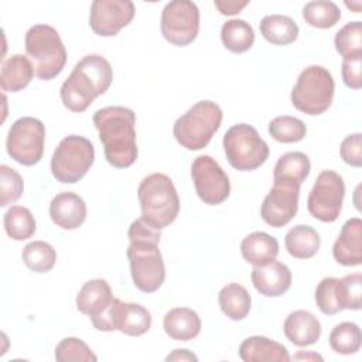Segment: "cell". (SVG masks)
I'll return each mask as SVG.
<instances>
[{"label":"cell","mask_w":362,"mask_h":362,"mask_svg":"<svg viewBox=\"0 0 362 362\" xmlns=\"http://www.w3.org/2000/svg\"><path fill=\"white\" fill-rule=\"evenodd\" d=\"M113 81L110 62L98 54L83 57L64 81L59 95L64 106L75 113L85 112L90 103L103 95Z\"/></svg>","instance_id":"3"},{"label":"cell","mask_w":362,"mask_h":362,"mask_svg":"<svg viewBox=\"0 0 362 362\" xmlns=\"http://www.w3.org/2000/svg\"><path fill=\"white\" fill-rule=\"evenodd\" d=\"M362 54L352 55L342 59L341 74L344 83L351 89H361L362 86Z\"/></svg>","instance_id":"41"},{"label":"cell","mask_w":362,"mask_h":362,"mask_svg":"<svg viewBox=\"0 0 362 362\" xmlns=\"http://www.w3.org/2000/svg\"><path fill=\"white\" fill-rule=\"evenodd\" d=\"M34 75V68L28 57L14 54L1 64L0 86L4 92H18L31 82Z\"/></svg>","instance_id":"25"},{"label":"cell","mask_w":362,"mask_h":362,"mask_svg":"<svg viewBox=\"0 0 362 362\" xmlns=\"http://www.w3.org/2000/svg\"><path fill=\"white\" fill-rule=\"evenodd\" d=\"M165 361H194L195 362L198 361V358L188 349H175L165 358Z\"/></svg>","instance_id":"44"},{"label":"cell","mask_w":362,"mask_h":362,"mask_svg":"<svg viewBox=\"0 0 362 362\" xmlns=\"http://www.w3.org/2000/svg\"><path fill=\"white\" fill-rule=\"evenodd\" d=\"M218 303L221 311L233 321H240L247 317L252 305L249 291L238 283H229L223 286L218 294Z\"/></svg>","instance_id":"29"},{"label":"cell","mask_w":362,"mask_h":362,"mask_svg":"<svg viewBox=\"0 0 362 362\" xmlns=\"http://www.w3.org/2000/svg\"><path fill=\"white\" fill-rule=\"evenodd\" d=\"M315 303L325 315H334L345 310V293L342 281L337 277H324L315 288Z\"/></svg>","instance_id":"31"},{"label":"cell","mask_w":362,"mask_h":362,"mask_svg":"<svg viewBox=\"0 0 362 362\" xmlns=\"http://www.w3.org/2000/svg\"><path fill=\"white\" fill-rule=\"evenodd\" d=\"M311 170L310 158L301 151H290L277 160L273 171L274 181L290 182L301 187Z\"/></svg>","instance_id":"26"},{"label":"cell","mask_w":362,"mask_h":362,"mask_svg":"<svg viewBox=\"0 0 362 362\" xmlns=\"http://www.w3.org/2000/svg\"><path fill=\"white\" fill-rule=\"evenodd\" d=\"M163 37L175 47L191 44L199 31V10L194 1L173 0L161 11Z\"/></svg>","instance_id":"11"},{"label":"cell","mask_w":362,"mask_h":362,"mask_svg":"<svg viewBox=\"0 0 362 362\" xmlns=\"http://www.w3.org/2000/svg\"><path fill=\"white\" fill-rule=\"evenodd\" d=\"M269 133L279 143H297L305 137L307 127L303 120L283 115L269 123Z\"/></svg>","instance_id":"36"},{"label":"cell","mask_w":362,"mask_h":362,"mask_svg":"<svg viewBox=\"0 0 362 362\" xmlns=\"http://www.w3.org/2000/svg\"><path fill=\"white\" fill-rule=\"evenodd\" d=\"M344 195V178L332 170H324L318 174L308 194V212L321 222H334L341 214Z\"/></svg>","instance_id":"12"},{"label":"cell","mask_w":362,"mask_h":362,"mask_svg":"<svg viewBox=\"0 0 362 362\" xmlns=\"http://www.w3.org/2000/svg\"><path fill=\"white\" fill-rule=\"evenodd\" d=\"M215 7L218 8V11L223 16H235L238 13H240L242 8H245L249 1H236V0H215L214 1Z\"/></svg>","instance_id":"43"},{"label":"cell","mask_w":362,"mask_h":362,"mask_svg":"<svg viewBox=\"0 0 362 362\" xmlns=\"http://www.w3.org/2000/svg\"><path fill=\"white\" fill-rule=\"evenodd\" d=\"M134 11L130 0H95L90 4L89 25L100 37H115L132 23Z\"/></svg>","instance_id":"14"},{"label":"cell","mask_w":362,"mask_h":362,"mask_svg":"<svg viewBox=\"0 0 362 362\" xmlns=\"http://www.w3.org/2000/svg\"><path fill=\"white\" fill-rule=\"evenodd\" d=\"M163 327L171 339L189 341L201 332V320L194 310L188 307H175L164 315Z\"/></svg>","instance_id":"22"},{"label":"cell","mask_w":362,"mask_h":362,"mask_svg":"<svg viewBox=\"0 0 362 362\" xmlns=\"http://www.w3.org/2000/svg\"><path fill=\"white\" fill-rule=\"evenodd\" d=\"M45 126L41 120L24 116L17 119L8 130L6 148L8 156L23 165H34L42 158Z\"/></svg>","instance_id":"10"},{"label":"cell","mask_w":362,"mask_h":362,"mask_svg":"<svg viewBox=\"0 0 362 362\" xmlns=\"http://www.w3.org/2000/svg\"><path fill=\"white\" fill-rule=\"evenodd\" d=\"M250 279L262 296L279 297L290 288L293 276L287 264L273 260L264 266H255Z\"/></svg>","instance_id":"16"},{"label":"cell","mask_w":362,"mask_h":362,"mask_svg":"<svg viewBox=\"0 0 362 362\" xmlns=\"http://www.w3.org/2000/svg\"><path fill=\"white\" fill-rule=\"evenodd\" d=\"M4 229L13 240H25L35 233V219L31 211L21 205H11L4 214Z\"/></svg>","instance_id":"32"},{"label":"cell","mask_w":362,"mask_h":362,"mask_svg":"<svg viewBox=\"0 0 362 362\" xmlns=\"http://www.w3.org/2000/svg\"><path fill=\"white\" fill-rule=\"evenodd\" d=\"M335 83L331 72L321 65L301 71L291 90L293 106L310 116L322 115L332 103Z\"/></svg>","instance_id":"7"},{"label":"cell","mask_w":362,"mask_h":362,"mask_svg":"<svg viewBox=\"0 0 362 362\" xmlns=\"http://www.w3.org/2000/svg\"><path fill=\"white\" fill-rule=\"evenodd\" d=\"M221 123L219 105L212 100H199L174 122L173 134L184 148L195 151L208 146Z\"/></svg>","instance_id":"6"},{"label":"cell","mask_w":362,"mask_h":362,"mask_svg":"<svg viewBox=\"0 0 362 362\" xmlns=\"http://www.w3.org/2000/svg\"><path fill=\"white\" fill-rule=\"evenodd\" d=\"M221 40L226 49L235 54L246 52L255 42L253 27L240 18H232L223 23L221 28Z\"/></svg>","instance_id":"30"},{"label":"cell","mask_w":362,"mask_h":362,"mask_svg":"<svg viewBox=\"0 0 362 362\" xmlns=\"http://www.w3.org/2000/svg\"><path fill=\"white\" fill-rule=\"evenodd\" d=\"M95 161V147L86 137L71 134L62 139L51 158V173L62 184H75Z\"/></svg>","instance_id":"9"},{"label":"cell","mask_w":362,"mask_h":362,"mask_svg":"<svg viewBox=\"0 0 362 362\" xmlns=\"http://www.w3.org/2000/svg\"><path fill=\"white\" fill-rule=\"evenodd\" d=\"M191 177L197 195L206 205H219L230 194L228 174L211 156H198L192 161Z\"/></svg>","instance_id":"13"},{"label":"cell","mask_w":362,"mask_h":362,"mask_svg":"<svg viewBox=\"0 0 362 362\" xmlns=\"http://www.w3.org/2000/svg\"><path fill=\"white\" fill-rule=\"evenodd\" d=\"M141 218L154 229H164L173 223L180 212V198L171 178L163 173H153L141 180L137 188Z\"/></svg>","instance_id":"4"},{"label":"cell","mask_w":362,"mask_h":362,"mask_svg":"<svg viewBox=\"0 0 362 362\" xmlns=\"http://www.w3.org/2000/svg\"><path fill=\"white\" fill-rule=\"evenodd\" d=\"M239 356L243 362H288L287 348L263 335L247 337L239 345Z\"/></svg>","instance_id":"20"},{"label":"cell","mask_w":362,"mask_h":362,"mask_svg":"<svg viewBox=\"0 0 362 362\" xmlns=\"http://www.w3.org/2000/svg\"><path fill=\"white\" fill-rule=\"evenodd\" d=\"M345 293V308L348 310H359L361 308V296H362V276L361 273L348 274L341 279Z\"/></svg>","instance_id":"42"},{"label":"cell","mask_w":362,"mask_h":362,"mask_svg":"<svg viewBox=\"0 0 362 362\" xmlns=\"http://www.w3.org/2000/svg\"><path fill=\"white\" fill-rule=\"evenodd\" d=\"M55 359L58 362H96L98 356L82 339L68 337L58 342L55 348Z\"/></svg>","instance_id":"38"},{"label":"cell","mask_w":362,"mask_h":362,"mask_svg":"<svg viewBox=\"0 0 362 362\" xmlns=\"http://www.w3.org/2000/svg\"><path fill=\"white\" fill-rule=\"evenodd\" d=\"M223 150L228 163L239 171H253L269 157V146L257 130L246 123L232 126L223 136Z\"/></svg>","instance_id":"8"},{"label":"cell","mask_w":362,"mask_h":362,"mask_svg":"<svg viewBox=\"0 0 362 362\" xmlns=\"http://www.w3.org/2000/svg\"><path fill=\"white\" fill-rule=\"evenodd\" d=\"M113 300L109 283L105 279L86 281L76 296V308L82 314L93 318L99 315Z\"/></svg>","instance_id":"23"},{"label":"cell","mask_w":362,"mask_h":362,"mask_svg":"<svg viewBox=\"0 0 362 362\" xmlns=\"http://www.w3.org/2000/svg\"><path fill=\"white\" fill-rule=\"evenodd\" d=\"M329 346L332 351L341 355L356 354L361 348L362 334L358 324L351 321H344L337 324L329 334Z\"/></svg>","instance_id":"33"},{"label":"cell","mask_w":362,"mask_h":362,"mask_svg":"<svg viewBox=\"0 0 362 362\" xmlns=\"http://www.w3.org/2000/svg\"><path fill=\"white\" fill-rule=\"evenodd\" d=\"M345 6L349 7V8H354L355 13H359V11H361V1H356V3H348V1H346Z\"/></svg>","instance_id":"46"},{"label":"cell","mask_w":362,"mask_h":362,"mask_svg":"<svg viewBox=\"0 0 362 362\" xmlns=\"http://www.w3.org/2000/svg\"><path fill=\"white\" fill-rule=\"evenodd\" d=\"M24 47L37 78L49 81L62 72L66 62V49L54 27L48 24L30 27L24 38Z\"/></svg>","instance_id":"5"},{"label":"cell","mask_w":362,"mask_h":362,"mask_svg":"<svg viewBox=\"0 0 362 362\" xmlns=\"http://www.w3.org/2000/svg\"><path fill=\"white\" fill-rule=\"evenodd\" d=\"M151 327V315L148 310L137 303H123L115 300V331H120L130 337H140Z\"/></svg>","instance_id":"21"},{"label":"cell","mask_w":362,"mask_h":362,"mask_svg":"<svg viewBox=\"0 0 362 362\" xmlns=\"http://www.w3.org/2000/svg\"><path fill=\"white\" fill-rule=\"evenodd\" d=\"M334 259L342 266H359L362 263V221L348 219L332 246Z\"/></svg>","instance_id":"18"},{"label":"cell","mask_w":362,"mask_h":362,"mask_svg":"<svg viewBox=\"0 0 362 362\" xmlns=\"http://www.w3.org/2000/svg\"><path fill=\"white\" fill-rule=\"evenodd\" d=\"M294 359H314V361H322V356L317 355V354H298L294 356Z\"/></svg>","instance_id":"45"},{"label":"cell","mask_w":362,"mask_h":362,"mask_svg":"<svg viewBox=\"0 0 362 362\" xmlns=\"http://www.w3.org/2000/svg\"><path fill=\"white\" fill-rule=\"evenodd\" d=\"M259 28L263 38L273 45H288L298 37V25L288 16H266L262 18Z\"/></svg>","instance_id":"27"},{"label":"cell","mask_w":362,"mask_h":362,"mask_svg":"<svg viewBox=\"0 0 362 362\" xmlns=\"http://www.w3.org/2000/svg\"><path fill=\"white\" fill-rule=\"evenodd\" d=\"M127 236L130 245L126 255L134 286L143 293L157 291L165 279V266L158 249L160 230L139 218L130 223Z\"/></svg>","instance_id":"1"},{"label":"cell","mask_w":362,"mask_h":362,"mask_svg":"<svg viewBox=\"0 0 362 362\" xmlns=\"http://www.w3.org/2000/svg\"><path fill=\"white\" fill-rule=\"evenodd\" d=\"M334 44L342 59L362 54V23L352 21L345 24L335 34Z\"/></svg>","instance_id":"37"},{"label":"cell","mask_w":362,"mask_h":362,"mask_svg":"<svg viewBox=\"0 0 362 362\" xmlns=\"http://www.w3.org/2000/svg\"><path fill=\"white\" fill-rule=\"evenodd\" d=\"M298 195L300 187L290 184L274 181V185L264 197L260 206L262 219L273 226L281 228L286 226L297 214L298 209Z\"/></svg>","instance_id":"15"},{"label":"cell","mask_w":362,"mask_h":362,"mask_svg":"<svg viewBox=\"0 0 362 362\" xmlns=\"http://www.w3.org/2000/svg\"><path fill=\"white\" fill-rule=\"evenodd\" d=\"M283 331L286 338L296 346H310L320 339L321 324L313 313L296 310L284 320Z\"/></svg>","instance_id":"19"},{"label":"cell","mask_w":362,"mask_h":362,"mask_svg":"<svg viewBox=\"0 0 362 362\" xmlns=\"http://www.w3.org/2000/svg\"><path fill=\"white\" fill-rule=\"evenodd\" d=\"M93 124L99 132L106 161L116 168H127L137 158L136 115L124 106H106L95 112Z\"/></svg>","instance_id":"2"},{"label":"cell","mask_w":362,"mask_h":362,"mask_svg":"<svg viewBox=\"0 0 362 362\" xmlns=\"http://www.w3.org/2000/svg\"><path fill=\"white\" fill-rule=\"evenodd\" d=\"M49 216L52 222L62 229H76L86 219V204L75 192H59L49 204Z\"/></svg>","instance_id":"17"},{"label":"cell","mask_w":362,"mask_h":362,"mask_svg":"<svg viewBox=\"0 0 362 362\" xmlns=\"http://www.w3.org/2000/svg\"><path fill=\"white\" fill-rule=\"evenodd\" d=\"M243 259L253 266H264L276 260L279 255V242L266 232H252L240 243Z\"/></svg>","instance_id":"24"},{"label":"cell","mask_w":362,"mask_h":362,"mask_svg":"<svg viewBox=\"0 0 362 362\" xmlns=\"http://www.w3.org/2000/svg\"><path fill=\"white\" fill-rule=\"evenodd\" d=\"M24 189L23 177L11 167L0 165V205L7 206L20 199Z\"/></svg>","instance_id":"39"},{"label":"cell","mask_w":362,"mask_h":362,"mask_svg":"<svg viewBox=\"0 0 362 362\" xmlns=\"http://www.w3.org/2000/svg\"><path fill=\"white\" fill-rule=\"evenodd\" d=\"M21 257L30 270L35 273H47L57 262V252L49 243L44 240H34L23 247Z\"/></svg>","instance_id":"34"},{"label":"cell","mask_w":362,"mask_h":362,"mask_svg":"<svg viewBox=\"0 0 362 362\" xmlns=\"http://www.w3.org/2000/svg\"><path fill=\"white\" fill-rule=\"evenodd\" d=\"M339 154L346 164L359 168L362 165V134L354 133L346 136L341 143Z\"/></svg>","instance_id":"40"},{"label":"cell","mask_w":362,"mask_h":362,"mask_svg":"<svg viewBox=\"0 0 362 362\" xmlns=\"http://www.w3.org/2000/svg\"><path fill=\"white\" fill-rule=\"evenodd\" d=\"M284 245L293 257L310 259L317 255L321 239L314 228L308 225H296L286 233Z\"/></svg>","instance_id":"28"},{"label":"cell","mask_w":362,"mask_h":362,"mask_svg":"<svg viewBox=\"0 0 362 362\" xmlns=\"http://www.w3.org/2000/svg\"><path fill=\"white\" fill-rule=\"evenodd\" d=\"M303 18L305 23L315 28H331L341 18V10L334 1L317 0L308 1L303 7Z\"/></svg>","instance_id":"35"}]
</instances>
